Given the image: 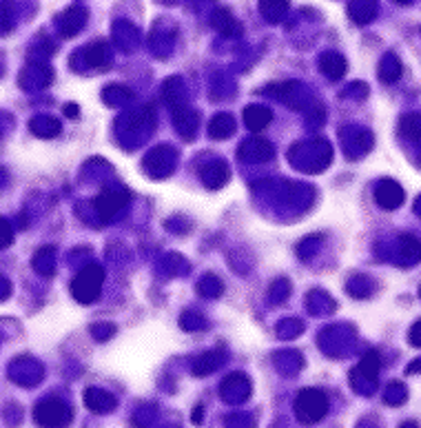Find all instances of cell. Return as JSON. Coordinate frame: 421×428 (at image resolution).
I'll return each mask as SVG.
<instances>
[{
	"mask_svg": "<svg viewBox=\"0 0 421 428\" xmlns=\"http://www.w3.org/2000/svg\"><path fill=\"white\" fill-rule=\"evenodd\" d=\"M410 136H413V138H417V140L421 142V134H410Z\"/></svg>",
	"mask_w": 421,
	"mask_h": 428,
	"instance_id": "obj_23",
	"label": "cell"
},
{
	"mask_svg": "<svg viewBox=\"0 0 421 428\" xmlns=\"http://www.w3.org/2000/svg\"><path fill=\"white\" fill-rule=\"evenodd\" d=\"M34 415H36V420H38L47 428H60V426L67 424V420H69L67 406L60 404V402H53V399H49V402H42L38 408H36Z\"/></svg>",
	"mask_w": 421,
	"mask_h": 428,
	"instance_id": "obj_3",
	"label": "cell"
},
{
	"mask_svg": "<svg viewBox=\"0 0 421 428\" xmlns=\"http://www.w3.org/2000/svg\"><path fill=\"white\" fill-rule=\"evenodd\" d=\"M410 344L417 347V349H421V320L415 324L413 329H410Z\"/></svg>",
	"mask_w": 421,
	"mask_h": 428,
	"instance_id": "obj_18",
	"label": "cell"
},
{
	"mask_svg": "<svg viewBox=\"0 0 421 428\" xmlns=\"http://www.w3.org/2000/svg\"><path fill=\"white\" fill-rule=\"evenodd\" d=\"M175 109H177L173 114L175 131H180L184 138H193L198 134V114H193L189 107H175Z\"/></svg>",
	"mask_w": 421,
	"mask_h": 428,
	"instance_id": "obj_5",
	"label": "cell"
},
{
	"mask_svg": "<svg viewBox=\"0 0 421 428\" xmlns=\"http://www.w3.org/2000/svg\"><path fill=\"white\" fill-rule=\"evenodd\" d=\"M377 202L383 209H395L404 202V193H401V189L395 182H383L377 189Z\"/></svg>",
	"mask_w": 421,
	"mask_h": 428,
	"instance_id": "obj_9",
	"label": "cell"
},
{
	"mask_svg": "<svg viewBox=\"0 0 421 428\" xmlns=\"http://www.w3.org/2000/svg\"><path fill=\"white\" fill-rule=\"evenodd\" d=\"M102 282H105V268L100 264H87L71 282V293L80 304H91L98 300Z\"/></svg>",
	"mask_w": 421,
	"mask_h": 428,
	"instance_id": "obj_1",
	"label": "cell"
},
{
	"mask_svg": "<svg viewBox=\"0 0 421 428\" xmlns=\"http://www.w3.org/2000/svg\"><path fill=\"white\" fill-rule=\"evenodd\" d=\"M406 375H421V357L406 366Z\"/></svg>",
	"mask_w": 421,
	"mask_h": 428,
	"instance_id": "obj_19",
	"label": "cell"
},
{
	"mask_svg": "<svg viewBox=\"0 0 421 428\" xmlns=\"http://www.w3.org/2000/svg\"><path fill=\"white\" fill-rule=\"evenodd\" d=\"M222 291H224V284H222V280L218 275H207L200 282V293L207 295V297H215V295H220Z\"/></svg>",
	"mask_w": 421,
	"mask_h": 428,
	"instance_id": "obj_15",
	"label": "cell"
},
{
	"mask_svg": "<svg viewBox=\"0 0 421 428\" xmlns=\"http://www.w3.org/2000/svg\"><path fill=\"white\" fill-rule=\"evenodd\" d=\"M89 64L91 67H107L109 64V51H107V47L105 45H96V47H91L89 49Z\"/></svg>",
	"mask_w": 421,
	"mask_h": 428,
	"instance_id": "obj_16",
	"label": "cell"
},
{
	"mask_svg": "<svg viewBox=\"0 0 421 428\" xmlns=\"http://www.w3.org/2000/svg\"><path fill=\"white\" fill-rule=\"evenodd\" d=\"M182 327L186 331H200V329H207V320H204L200 313H184Z\"/></svg>",
	"mask_w": 421,
	"mask_h": 428,
	"instance_id": "obj_17",
	"label": "cell"
},
{
	"mask_svg": "<svg viewBox=\"0 0 421 428\" xmlns=\"http://www.w3.org/2000/svg\"><path fill=\"white\" fill-rule=\"evenodd\" d=\"M233 131H235V123H233L231 116H218L211 120V129H209L211 138H229Z\"/></svg>",
	"mask_w": 421,
	"mask_h": 428,
	"instance_id": "obj_12",
	"label": "cell"
},
{
	"mask_svg": "<svg viewBox=\"0 0 421 428\" xmlns=\"http://www.w3.org/2000/svg\"><path fill=\"white\" fill-rule=\"evenodd\" d=\"M34 266L38 268L42 275H53L55 273V260H53V249H42L38 255L34 257Z\"/></svg>",
	"mask_w": 421,
	"mask_h": 428,
	"instance_id": "obj_14",
	"label": "cell"
},
{
	"mask_svg": "<svg viewBox=\"0 0 421 428\" xmlns=\"http://www.w3.org/2000/svg\"><path fill=\"white\" fill-rule=\"evenodd\" d=\"M64 114L76 118L78 116V105H67V107H64Z\"/></svg>",
	"mask_w": 421,
	"mask_h": 428,
	"instance_id": "obj_21",
	"label": "cell"
},
{
	"mask_svg": "<svg viewBox=\"0 0 421 428\" xmlns=\"http://www.w3.org/2000/svg\"><path fill=\"white\" fill-rule=\"evenodd\" d=\"M297 415L299 420H306V422H317L322 420L329 411V399L322 393V390H315V388H308V390H302V395L297 397Z\"/></svg>",
	"mask_w": 421,
	"mask_h": 428,
	"instance_id": "obj_2",
	"label": "cell"
},
{
	"mask_svg": "<svg viewBox=\"0 0 421 428\" xmlns=\"http://www.w3.org/2000/svg\"><path fill=\"white\" fill-rule=\"evenodd\" d=\"M399 428H419V422L417 420H404L399 424Z\"/></svg>",
	"mask_w": 421,
	"mask_h": 428,
	"instance_id": "obj_20",
	"label": "cell"
},
{
	"mask_svg": "<svg viewBox=\"0 0 421 428\" xmlns=\"http://www.w3.org/2000/svg\"><path fill=\"white\" fill-rule=\"evenodd\" d=\"M359 428H379V426H372V424L368 426V422H366V420H363V422L359 424Z\"/></svg>",
	"mask_w": 421,
	"mask_h": 428,
	"instance_id": "obj_22",
	"label": "cell"
},
{
	"mask_svg": "<svg viewBox=\"0 0 421 428\" xmlns=\"http://www.w3.org/2000/svg\"><path fill=\"white\" fill-rule=\"evenodd\" d=\"M408 399V390L401 381H390L386 388V395H383V402L388 406H401Z\"/></svg>",
	"mask_w": 421,
	"mask_h": 428,
	"instance_id": "obj_13",
	"label": "cell"
},
{
	"mask_svg": "<svg viewBox=\"0 0 421 428\" xmlns=\"http://www.w3.org/2000/svg\"><path fill=\"white\" fill-rule=\"evenodd\" d=\"M273 114H270V109L266 107H259V105H251L244 109V120H246V127L251 131H261L268 123Z\"/></svg>",
	"mask_w": 421,
	"mask_h": 428,
	"instance_id": "obj_8",
	"label": "cell"
},
{
	"mask_svg": "<svg viewBox=\"0 0 421 428\" xmlns=\"http://www.w3.org/2000/svg\"><path fill=\"white\" fill-rule=\"evenodd\" d=\"M211 25L218 32H222L224 36H240V32H242L235 23V18H233L231 12H227V9H218L211 18Z\"/></svg>",
	"mask_w": 421,
	"mask_h": 428,
	"instance_id": "obj_10",
	"label": "cell"
},
{
	"mask_svg": "<svg viewBox=\"0 0 421 428\" xmlns=\"http://www.w3.org/2000/svg\"><path fill=\"white\" fill-rule=\"evenodd\" d=\"M127 198L123 193H114V191H102L96 198V209L102 218H114L116 213L125 207Z\"/></svg>",
	"mask_w": 421,
	"mask_h": 428,
	"instance_id": "obj_4",
	"label": "cell"
},
{
	"mask_svg": "<svg viewBox=\"0 0 421 428\" xmlns=\"http://www.w3.org/2000/svg\"><path fill=\"white\" fill-rule=\"evenodd\" d=\"M84 402L87 406H91L96 413H107L111 406H114V399L109 395H105V390H98V388H91L87 390V395H84Z\"/></svg>",
	"mask_w": 421,
	"mask_h": 428,
	"instance_id": "obj_11",
	"label": "cell"
},
{
	"mask_svg": "<svg viewBox=\"0 0 421 428\" xmlns=\"http://www.w3.org/2000/svg\"><path fill=\"white\" fill-rule=\"evenodd\" d=\"M202 180L204 184H207L209 189H220L227 184L229 180V169H227V164H224L222 160L218 162H213L209 166H204L202 169Z\"/></svg>",
	"mask_w": 421,
	"mask_h": 428,
	"instance_id": "obj_6",
	"label": "cell"
},
{
	"mask_svg": "<svg viewBox=\"0 0 421 428\" xmlns=\"http://www.w3.org/2000/svg\"><path fill=\"white\" fill-rule=\"evenodd\" d=\"M320 67H322V71L326 73V78L329 80H340L344 76V71H346V60L342 58L340 53L326 51V53H322V58H320Z\"/></svg>",
	"mask_w": 421,
	"mask_h": 428,
	"instance_id": "obj_7",
	"label": "cell"
}]
</instances>
